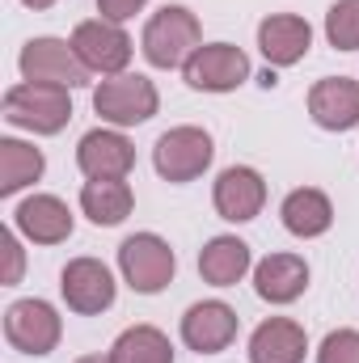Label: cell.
<instances>
[{"instance_id":"12","label":"cell","mask_w":359,"mask_h":363,"mask_svg":"<svg viewBox=\"0 0 359 363\" xmlns=\"http://www.w3.org/2000/svg\"><path fill=\"white\" fill-rule=\"evenodd\" d=\"M263 203H267V182H263L258 169L233 165V169H224V174L216 178V211H220L224 220L245 224V220H254V216L263 211Z\"/></svg>"},{"instance_id":"8","label":"cell","mask_w":359,"mask_h":363,"mask_svg":"<svg viewBox=\"0 0 359 363\" xmlns=\"http://www.w3.org/2000/svg\"><path fill=\"white\" fill-rule=\"evenodd\" d=\"M72 51L81 55V64L89 72L118 77L127 68V60H131V38H127V30L118 21L97 17V21H81L72 30Z\"/></svg>"},{"instance_id":"15","label":"cell","mask_w":359,"mask_h":363,"mask_svg":"<svg viewBox=\"0 0 359 363\" xmlns=\"http://www.w3.org/2000/svg\"><path fill=\"white\" fill-rule=\"evenodd\" d=\"M309 43H313V30L296 13H275V17H267L258 26V47H263L267 64H275V68L300 64L309 55Z\"/></svg>"},{"instance_id":"23","label":"cell","mask_w":359,"mask_h":363,"mask_svg":"<svg viewBox=\"0 0 359 363\" xmlns=\"http://www.w3.org/2000/svg\"><path fill=\"white\" fill-rule=\"evenodd\" d=\"M38 178H43V152L21 140H0V194H17Z\"/></svg>"},{"instance_id":"27","label":"cell","mask_w":359,"mask_h":363,"mask_svg":"<svg viewBox=\"0 0 359 363\" xmlns=\"http://www.w3.org/2000/svg\"><path fill=\"white\" fill-rule=\"evenodd\" d=\"M0 250H4V258H9V274H4V283H17V279H21V250H17L13 233H0Z\"/></svg>"},{"instance_id":"24","label":"cell","mask_w":359,"mask_h":363,"mask_svg":"<svg viewBox=\"0 0 359 363\" xmlns=\"http://www.w3.org/2000/svg\"><path fill=\"white\" fill-rule=\"evenodd\" d=\"M326 38L338 51H359V0H338L326 13Z\"/></svg>"},{"instance_id":"6","label":"cell","mask_w":359,"mask_h":363,"mask_svg":"<svg viewBox=\"0 0 359 363\" xmlns=\"http://www.w3.org/2000/svg\"><path fill=\"white\" fill-rule=\"evenodd\" d=\"M211 157H216V148L203 127H174L153 148V165L165 182H194L211 165Z\"/></svg>"},{"instance_id":"9","label":"cell","mask_w":359,"mask_h":363,"mask_svg":"<svg viewBox=\"0 0 359 363\" xmlns=\"http://www.w3.org/2000/svg\"><path fill=\"white\" fill-rule=\"evenodd\" d=\"M60 317L47 300H17L4 313V338L21 355H51L60 347Z\"/></svg>"},{"instance_id":"3","label":"cell","mask_w":359,"mask_h":363,"mask_svg":"<svg viewBox=\"0 0 359 363\" xmlns=\"http://www.w3.org/2000/svg\"><path fill=\"white\" fill-rule=\"evenodd\" d=\"M93 110L114 127H136L157 114V85L140 72H118L93 89Z\"/></svg>"},{"instance_id":"5","label":"cell","mask_w":359,"mask_h":363,"mask_svg":"<svg viewBox=\"0 0 359 363\" xmlns=\"http://www.w3.org/2000/svg\"><path fill=\"white\" fill-rule=\"evenodd\" d=\"M118 267H123V279L140 291V296H153L161 287H170L174 279V250L157 237V233H136L118 245Z\"/></svg>"},{"instance_id":"20","label":"cell","mask_w":359,"mask_h":363,"mask_svg":"<svg viewBox=\"0 0 359 363\" xmlns=\"http://www.w3.org/2000/svg\"><path fill=\"white\" fill-rule=\"evenodd\" d=\"M283 224H287L292 237H304L309 241V237H321L334 224V207H330V199L321 190L304 186V190H292L283 199Z\"/></svg>"},{"instance_id":"4","label":"cell","mask_w":359,"mask_h":363,"mask_svg":"<svg viewBox=\"0 0 359 363\" xmlns=\"http://www.w3.org/2000/svg\"><path fill=\"white\" fill-rule=\"evenodd\" d=\"M21 77L30 85H55V89H81L89 85V68L72 51V43L60 38H34L21 47Z\"/></svg>"},{"instance_id":"10","label":"cell","mask_w":359,"mask_h":363,"mask_svg":"<svg viewBox=\"0 0 359 363\" xmlns=\"http://www.w3.org/2000/svg\"><path fill=\"white\" fill-rule=\"evenodd\" d=\"M60 291H64L68 308L81 313V317L106 313V308L114 304V279H110V271H106L97 258H77V262H68L64 274H60Z\"/></svg>"},{"instance_id":"2","label":"cell","mask_w":359,"mask_h":363,"mask_svg":"<svg viewBox=\"0 0 359 363\" xmlns=\"http://www.w3.org/2000/svg\"><path fill=\"white\" fill-rule=\"evenodd\" d=\"M199 51V17L182 4H165L144 26V60L153 68H178Z\"/></svg>"},{"instance_id":"13","label":"cell","mask_w":359,"mask_h":363,"mask_svg":"<svg viewBox=\"0 0 359 363\" xmlns=\"http://www.w3.org/2000/svg\"><path fill=\"white\" fill-rule=\"evenodd\" d=\"M77 165L85 169L89 182H106V178H127L136 165V148L127 135L118 131H89L77 148Z\"/></svg>"},{"instance_id":"25","label":"cell","mask_w":359,"mask_h":363,"mask_svg":"<svg viewBox=\"0 0 359 363\" xmlns=\"http://www.w3.org/2000/svg\"><path fill=\"white\" fill-rule=\"evenodd\" d=\"M317 363H359V330H334L326 334Z\"/></svg>"},{"instance_id":"22","label":"cell","mask_w":359,"mask_h":363,"mask_svg":"<svg viewBox=\"0 0 359 363\" xmlns=\"http://www.w3.org/2000/svg\"><path fill=\"white\" fill-rule=\"evenodd\" d=\"M114 363H174V347L161 330L153 325H131L118 334V342L110 347Z\"/></svg>"},{"instance_id":"21","label":"cell","mask_w":359,"mask_h":363,"mask_svg":"<svg viewBox=\"0 0 359 363\" xmlns=\"http://www.w3.org/2000/svg\"><path fill=\"white\" fill-rule=\"evenodd\" d=\"M131 186L123 178H106V182H85V190H81V207H85V216H89L93 224H101V228H114V224H123L127 216H131Z\"/></svg>"},{"instance_id":"26","label":"cell","mask_w":359,"mask_h":363,"mask_svg":"<svg viewBox=\"0 0 359 363\" xmlns=\"http://www.w3.org/2000/svg\"><path fill=\"white\" fill-rule=\"evenodd\" d=\"M144 4H148V0H97V13H101L106 21H127V17H136Z\"/></svg>"},{"instance_id":"17","label":"cell","mask_w":359,"mask_h":363,"mask_svg":"<svg viewBox=\"0 0 359 363\" xmlns=\"http://www.w3.org/2000/svg\"><path fill=\"white\" fill-rule=\"evenodd\" d=\"M304 330L287 317H270L250 338V363H304Z\"/></svg>"},{"instance_id":"28","label":"cell","mask_w":359,"mask_h":363,"mask_svg":"<svg viewBox=\"0 0 359 363\" xmlns=\"http://www.w3.org/2000/svg\"><path fill=\"white\" fill-rule=\"evenodd\" d=\"M77 363H114V359H110V355H106V359H101V355H85V359H77Z\"/></svg>"},{"instance_id":"19","label":"cell","mask_w":359,"mask_h":363,"mask_svg":"<svg viewBox=\"0 0 359 363\" xmlns=\"http://www.w3.org/2000/svg\"><path fill=\"white\" fill-rule=\"evenodd\" d=\"M245 271H250V245L237 237H211L199 254V274L211 287H233Z\"/></svg>"},{"instance_id":"18","label":"cell","mask_w":359,"mask_h":363,"mask_svg":"<svg viewBox=\"0 0 359 363\" xmlns=\"http://www.w3.org/2000/svg\"><path fill=\"white\" fill-rule=\"evenodd\" d=\"M254 287H258V296L270 300V304H292L309 287V267L296 254H270V258L258 262V271H254Z\"/></svg>"},{"instance_id":"14","label":"cell","mask_w":359,"mask_h":363,"mask_svg":"<svg viewBox=\"0 0 359 363\" xmlns=\"http://www.w3.org/2000/svg\"><path fill=\"white\" fill-rule=\"evenodd\" d=\"M309 114L326 131H351L359 123V81L326 77L309 89Z\"/></svg>"},{"instance_id":"29","label":"cell","mask_w":359,"mask_h":363,"mask_svg":"<svg viewBox=\"0 0 359 363\" xmlns=\"http://www.w3.org/2000/svg\"><path fill=\"white\" fill-rule=\"evenodd\" d=\"M26 4H30V9H51L55 0H26Z\"/></svg>"},{"instance_id":"11","label":"cell","mask_w":359,"mask_h":363,"mask_svg":"<svg viewBox=\"0 0 359 363\" xmlns=\"http://www.w3.org/2000/svg\"><path fill=\"white\" fill-rule=\"evenodd\" d=\"M182 338H186V347L199 351V355H220V351L237 338V313H233L224 300L190 304L186 317H182Z\"/></svg>"},{"instance_id":"16","label":"cell","mask_w":359,"mask_h":363,"mask_svg":"<svg viewBox=\"0 0 359 363\" xmlns=\"http://www.w3.org/2000/svg\"><path fill=\"white\" fill-rule=\"evenodd\" d=\"M17 228L34 245H60V241L72 237V216L55 194H34L17 207Z\"/></svg>"},{"instance_id":"1","label":"cell","mask_w":359,"mask_h":363,"mask_svg":"<svg viewBox=\"0 0 359 363\" xmlns=\"http://www.w3.org/2000/svg\"><path fill=\"white\" fill-rule=\"evenodd\" d=\"M4 118L13 127H26L34 135H55L68 127L72 118V101L68 89H55V85H13L4 93Z\"/></svg>"},{"instance_id":"7","label":"cell","mask_w":359,"mask_h":363,"mask_svg":"<svg viewBox=\"0 0 359 363\" xmlns=\"http://www.w3.org/2000/svg\"><path fill=\"white\" fill-rule=\"evenodd\" d=\"M182 68H186V85L203 93H228L241 81H250V55L233 43H207Z\"/></svg>"}]
</instances>
